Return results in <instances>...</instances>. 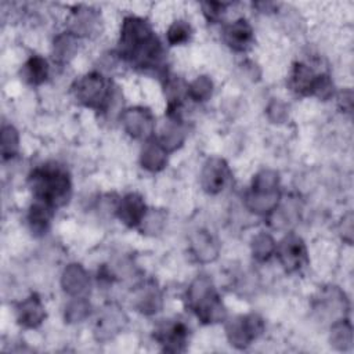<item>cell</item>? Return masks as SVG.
<instances>
[{
  "mask_svg": "<svg viewBox=\"0 0 354 354\" xmlns=\"http://www.w3.org/2000/svg\"><path fill=\"white\" fill-rule=\"evenodd\" d=\"M119 54L133 65L151 69L160 65L163 48L149 24L140 17L123 19L119 39Z\"/></svg>",
  "mask_w": 354,
  "mask_h": 354,
  "instance_id": "cell-1",
  "label": "cell"
},
{
  "mask_svg": "<svg viewBox=\"0 0 354 354\" xmlns=\"http://www.w3.org/2000/svg\"><path fill=\"white\" fill-rule=\"evenodd\" d=\"M28 181L36 201L53 209L66 205L71 199V177L64 167L55 163H47L33 169Z\"/></svg>",
  "mask_w": 354,
  "mask_h": 354,
  "instance_id": "cell-2",
  "label": "cell"
},
{
  "mask_svg": "<svg viewBox=\"0 0 354 354\" xmlns=\"http://www.w3.org/2000/svg\"><path fill=\"white\" fill-rule=\"evenodd\" d=\"M187 303L203 324L224 321L227 310L218 297L210 278L198 277L187 290Z\"/></svg>",
  "mask_w": 354,
  "mask_h": 354,
  "instance_id": "cell-3",
  "label": "cell"
},
{
  "mask_svg": "<svg viewBox=\"0 0 354 354\" xmlns=\"http://www.w3.org/2000/svg\"><path fill=\"white\" fill-rule=\"evenodd\" d=\"M76 101L95 111H105L111 102V83L98 72H90L76 80L72 86Z\"/></svg>",
  "mask_w": 354,
  "mask_h": 354,
  "instance_id": "cell-4",
  "label": "cell"
},
{
  "mask_svg": "<svg viewBox=\"0 0 354 354\" xmlns=\"http://www.w3.org/2000/svg\"><path fill=\"white\" fill-rule=\"evenodd\" d=\"M264 330V322L257 314L238 315L227 322L228 342L236 348H246Z\"/></svg>",
  "mask_w": 354,
  "mask_h": 354,
  "instance_id": "cell-5",
  "label": "cell"
},
{
  "mask_svg": "<svg viewBox=\"0 0 354 354\" xmlns=\"http://www.w3.org/2000/svg\"><path fill=\"white\" fill-rule=\"evenodd\" d=\"M275 253L286 272H296L307 263L306 245L296 235L285 236L275 248Z\"/></svg>",
  "mask_w": 354,
  "mask_h": 354,
  "instance_id": "cell-6",
  "label": "cell"
},
{
  "mask_svg": "<svg viewBox=\"0 0 354 354\" xmlns=\"http://www.w3.org/2000/svg\"><path fill=\"white\" fill-rule=\"evenodd\" d=\"M122 123L129 136L133 138H151L155 127V119L149 109L142 106L129 108L122 115Z\"/></svg>",
  "mask_w": 354,
  "mask_h": 354,
  "instance_id": "cell-7",
  "label": "cell"
},
{
  "mask_svg": "<svg viewBox=\"0 0 354 354\" xmlns=\"http://www.w3.org/2000/svg\"><path fill=\"white\" fill-rule=\"evenodd\" d=\"M230 178V169L224 159L212 158L203 165L201 173V185L207 194H218L224 189Z\"/></svg>",
  "mask_w": 354,
  "mask_h": 354,
  "instance_id": "cell-8",
  "label": "cell"
},
{
  "mask_svg": "<svg viewBox=\"0 0 354 354\" xmlns=\"http://www.w3.org/2000/svg\"><path fill=\"white\" fill-rule=\"evenodd\" d=\"M153 336L163 351L180 353L185 350L188 329L183 322H165L155 330Z\"/></svg>",
  "mask_w": 354,
  "mask_h": 354,
  "instance_id": "cell-9",
  "label": "cell"
},
{
  "mask_svg": "<svg viewBox=\"0 0 354 354\" xmlns=\"http://www.w3.org/2000/svg\"><path fill=\"white\" fill-rule=\"evenodd\" d=\"M126 315L120 307L111 304L105 307L95 324V337L98 340H108L118 335L126 325Z\"/></svg>",
  "mask_w": 354,
  "mask_h": 354,
  "instance_id": "cell-10",
  "label": "cell"
},
{
  "mask_svg": "<svg viewBox=\"0 0 354 354\" xmlns=\"http://www.w3.org/2000/svg\"><path fill=\"white\" fill-rule=\"evenodd\" d=\"M147 214V206L141 195L131 192L124 195L118 206H116V216L127 227H137L142 223Z\"/></svg>",
  "mask_w": 354,
  "mask_h": 354,
  "instance_id": "cell-11",
  "label": "cell"
},
{
  "mask_svg": "<svg viewBox=\"0 0 354 354\" xmlns=\"http://www.w3.org/2000/svg\"><path fill=\"white\" fill-rule=\"evenodd\" d=\"M223 37L231 50L245 51L253 41V29L246 19L239 18L224 29Z\"/></svg>",
  "mask_w": 354,
  "mask_h": 354,
  "instance_id": "cell-12",
  "label": "cell"
},
{
  "mask_svg": "<svg viewBox=\"0 0 354 354\" xmlns=\"http://www.w3.org/2000/svg\"><path fill=\"white\" fill-rule=\"evenodd\" d=\"M46 317L44 306L40 297L33 293L17 306V319L24 328H37Z\"/></svg>",
  "mask_w": 354,
  "mask_h": 354,
  "instance_id": "cell-13",
  "label": "cell"
},
{
  "mask_svg": "<svg viewBox=\"0 0 354 354\" xmlns=\"http://www.w3.org/2000/svg\"><path fill=\"white\" fill-rule=\"evenodd\" d=\"M61 285L68 295L79 296L90 286V278L80 264H69L62 272Z\"/></svg>",
  "mask_w": 354,
  "mask_h": 354,
  "instance_id": "cell-14",
  "label": "cell"
},
{
  "mask_svg": "<svg viewBox=\"0 0 354 354\" xmlns=\"http://www.w3.org/2000/svg\"><path fill=\"white\" fill-rule=\"evenodd\" d=\"M167 163V151L156 138H148L141 149V165L149 171H159Z\"/></svg>",
  "mask_w": 354,
  "mask_h": 354,
  "instance_id": "cell-15",
  "label": "cell"
},
{
  "mask_svg": "<svg viewBox=\"0 0 354 354\" xmlns=\"http://www.w3.org/2000/svg\"><path fill=\"white\" fill-rule=\"evenodd\" d=\"M191 252L198 261H213L218 254L217 241L206 231H198L191 238Z\"/></svg>",
  "mask_w": 354,
  "mask_h": 354,
  "instance_id": "cell-16",
  "label": "cell"
},
{
  "mask_svg": "<svg viewBox=\"0 0 354 354\" xmlns=\"http://www.w3.org/2000/svg\"><path fill=\"white\" fill-rule=\"evenodd\" d=\"M317 75L307 66L306 64L297 62L293 65L290 77H289V87L292 91L300 95H310L313 93L314 82H315Z\"/></svg>",
  "mask_w": 354,
  "mask_h": 354,
  "instance_id": "cell-17",
  "label": "cell"
},
{
  "mask_svg": "<svg viewBox=\"0 0 354 354\" xmlns=\"http://www.w3.org/2000/svg\"><path fill=\"white\" fill-rule=\"evenodd\" d=\"M281 194L279 191L274 192H257V191H249L245 199V203L249 210L257 213V214H268L277 210L278 202H279Z\"/></svg>",
  "mask_w": 354,
  "mask_h": 354,
  "instance_id": "cell-18",
  "label": "cell"
},
{
  "mask_svg": "<svg viewBox=\"0 0 354 354\" xmlns=\"http://www.w3.org/2000/svg\"><path fill=\"white\" fill-rule=\"evenodd\" d=\"M53 207L37 201L30 206L28 213V224L35 235H43L47 232L53 217Z\"/></svg>",
  "mask_w": 354,
  "mask_h": 354,
  "instance_id": "cell-19",
  "label": "cell"
},
{
  "mask_svg": "<svg viewBox=\"0 0 354 354\" xmlns=\"http://www.w3.org/2000/svg\"><path fill=\"white\" fill-rule=\"evenodd\" d=\"M48 76V65L47 61L39 55L30 57L22 68V77L26 83L39 86Z\"/></svg>",
  "mask_w": 354,
  "mask_h": 354,
  "instance_id": "cell-20",
  "label": "cell"
},
{
  "mask_svg": "<svg viewBox=\"0 0 354 354\" xmlns=\"http://www.w3.org/2000/svg\"><path fill=\"white\" fill-rule=\"evenodd\" d=\"M184 138H185V134L180 124V120L170 119L169 124L165 127L158 141L162 144V147L167 152H171V151H176L178 147H181V144L184 142Z\"/></svg>",
  "mask_w": 354,
  "mask_h": 354,
  "instance_id": "cell-21",
  "label": "cell"
},
{
  "mask_svg": "<svg viewBox=\"0 0 354 354\" xmlns=\"http://www.w3.org/2000/svg\"><path fill=\"white\" fill-rule=\"evenodd\" d=\"M136 307L142 314L151 315L162 308V295L155 286H147L136 300Z\"/></svg>",
  "mask_w": 354,
  "mask_h": 354,
  "instance_id": "cell-22",
  "label": "cell"
},
{
  "mask_svg": "<svg viewBox=\"0 0 354 354\" xmlns=\"http://www.w3.org/2000/svg\"><path fill=\"white\" fill-rule=\"evenodd\" d=\"M330 343L337 350H347L351 347V325L347 319H337L332 325Z\"/></svg>",
  "mask_w": 354,
  "mask_h": 354,
  "instance_id": "cell-23",
  "label": "cell"
},
{
  "mask_svg": "<svg viewBox=\"0 0 354 354\" xmlns=\"http://www.w3.org/2000/svg\"><path fill=\"white\" fill-rule=\"evenodd\" d=\"M76 51V36L69 33H62L54 40V58L58 62H65L73 57Z\"/></svg>",
  "mask_w": 354,
  "mask_h": 354,
  "instance_id": "cell-24",
  "label": "cell"
},
{
  "mask_svg": "<svg viewBox=\"0 0 354 354\" xmlns=\"http://www.w3.org/2000/svg\"><path fill=\"white\" fill-rule=\"evenodd\" d=\"M0 145H1L3 159H11L12 156L17 155L19 148V134L14 126L11 124L3 126Z\"/></svg>",
  "mask_w": 354,
  "mask_h": 354,
  "instance_id": "cell-25",
  "label": "cell"
},
{
  "mask_svg": "<svg viewBox=\"0 0 354 354\" xmlns=\"http://www.w3.org/2000/svg\"><path fill=\"white\" fill-rule=\"evenodd\" d=\"M98 22V15L94 12V10L90 8H79L72 18L73 24V35L84 33L88 35V32L93 30L95 24Z\"/></svg>",
  "mask_w": 354,
  "mask_h": 354,
  "instance_id": "cell-26",
  "label": "cell"
},
{
  "mask_svg": "<svg viewBox=\"0 0 354 354\" xmlns=\"http://www.w3.org/2000/svg\"><path fill=\"white\" fill-rule=\"evenodd\" d=\"M275 248H277L275 241L268 234L261 232L253 238L252 253H253V257L259 261L268 260L275 253Z\"/></svg>",
  "mask_w": 354,
  "mask_h": 354,
  "instance_id": "cell-27",
  "label": "cell"
},
{
  "mask_svg": "<svg viewBox=\"0 0 354 354\" xmlns=\"http://www.w3.org/2000/svg\"><path fill=\"white\" fill-rule=\"evenodd\" d=\"M279 176L275 170H261L259 171L252 183V191L257 192H274L278 191Z\"/></svg>",
  "mask_w": 354,
  "mask_h": 354,
  "instance_id": "cell-28",
  "label": "cell"
},
{
  "mask_svg": "<svg viewBox=\"0 0 354 354\" xmlns=\"http://www.w3.org/2000/svg\"><path fill=\"white\" fill-rule=\"evenodd\" d=\"M213 82L207 76H198L188 87L187 94L195 101H206L212 95Z\"/></svg>",
  "mask_w": 354,
  "mask_h": 354,
  "instance_id": "cell-29",
  "label": "cell"
},
{
  "mask_svg": "<svg viewBox=\"0 0 354 354\" xmlns=\"http://www.w3.org/2000/svg\"><path fill=\"white\" fill-rule=\"evenodd\" d=\"M192 35V28L188 22L185 21H174L169 29H167V41L171 46H177V44H184L189 40Z\"/></svg>",
  "mask_w": 354,
  "mask_h": 354,
  "instance_id": "cell-30",
  "label": "cell"
},
{
  "mask_svg": "<svg viewBox=\"0 0 354 354\" xmlns=\"http://www.w3.org/2000/svg\"><path fill=\"white\" fill-rule=\"evenodd\" d=\"M90 314V303L84 297L75 299L65 307V319L68 322H80Z\"/></svg>",
  "mask_w": 354,
  "mask_h": 354,
  "instance_id": "cell-31",
  "label": "cell"
},
{
  "mask_svg": "<svg viewBox=\"0 0 354 354\" xmlns=\"http://www.w3.org/2000/svg\"><path fill=\"white\" fill-rule=\"evenodd\" d=\"M313 95H317L321 100H328L333 94V83L328 75H317L314 87H313Z\"/></svg>",
  "mask_w": 354,
  "mask_h": 354,
  "instance_id": "cell-32",
  "label": "cell"
},
{
  "mask_svg": "<svg viewBox=\"0 0 354 354\" xmlns=\"http://www.w3.org/2000/svg\"><path fill=\"white\" fill-rule=\"evenodd\" d=\"M225 7H227L225 3H216V1H207L202 4L205 17L207 18V21H212V22H216L223 17Z\"/></svg>",
  "mask_w": 354,
  "mask_h": 354,
  "instance_id": "cell-33",
  "label": "cell"
},
{
  "mask_svg": "<svg viewBox=\"0 0 354 354\" xmlns=\"http://www.w3.org/2000/svg\"><path fill=\"white\" fill-rule=\"evenodd\" d=\"M267 113L272 122H282L286 118V106L279 101H272L267 109Z\"/></svg>",
  "mask_w": 354,
  "mask_h": 354,
  "instance_id": "cell-34",
  "label": "cell"
}]
</instances>
